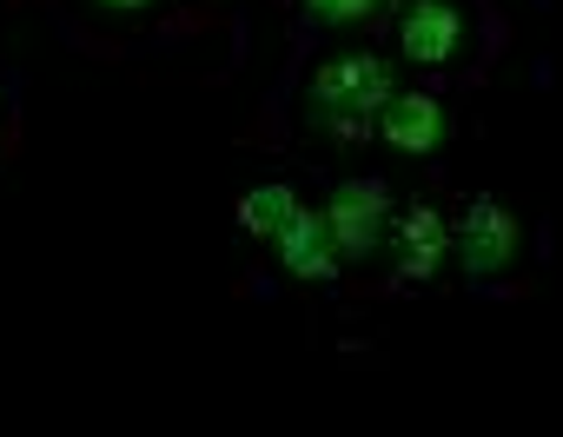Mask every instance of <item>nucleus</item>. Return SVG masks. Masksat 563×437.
Wrapping results in <instances>:
<instances>
[{"mask_svg": "<svg viewBox=\"0 0 563 437\" xmlns=\"http://www.w3.org/2000/svg\"><path fill=\"white\" fill-rule=\"evenodd\" d=\"M391 93H398V87H391V67H385L378 54H339V60H325L319 80H312V100H319V113H325L339 133H358L365 113H378Z\"/></svg>", "mask_w": 563, "mask_h": 437, "instance_id": "f257e3e1", "label": "nucleus"}, {"mask_svg": "<svg viewBox=\"0 0 563 437\" xmlns=\"http://www.w3.org/2000/svg\"><path fill=\"white\" fill-rule=\"evenodd\" d=\"M451 253L471 279H497L504 266H517V218L497 199H471L464 218L451 226Z\"/></svg>", "mask_w": 563, "mask_h": 437, "instance_id": "f03ea898", "label": "nucleus"}, {"mask_svg": "<svg viewBox=\"0 0 563 437\" xmlns=\"http://www.w3.org/2000/svg\"><path fill=\"white\" fill-rule=\"evenodd\" d=\"M325 226L339 239V259H365L385 239V186L378 179H345L325 199Z\"/></svg>", "mask_w": 563, "mask_h": 437, "instance_id": "7ed1b4c3", "label": "nucleus"}, {"mask_svg": "<svg viewBox=\"0 0 563 437\" xmlns=\"http://www.w3.org/2000/svg\"><path fill=\"white\" fill-rule=\"evenodd\" d=\"M272 246H278V259H286L292 279H339V239L325 226V212H306L299 205L286 226L272 233Z\"/></svg>", "mask_w": 563, "mask_h": 437, "instance_id": "20e7f679", "label": "nucleus"}, {"mask_svg": "<svg viewBox=\"0 0 563 437\" xmlns=\"http://www.w3.org/2000/svg\"><path fill=\"white\" fill-rule=\"evenodd\" d=\"M457 41H464V14L451 8V0H411L405 21H398V47H405V60L438 67V60L457 54Z\"/></svg>", "mask_w": 563, "mask_h": 437, "instance_id": "39448f33", "label": "nucleus"}, {"mask_svg": "<svg viewBox=\"0 0 563 437\" xmlns=\"http://www.w3.org/2000/svg\"><path fill=\"white\" fill-rule=\"evenodd\" d=\"M378 126H385V139H391L398 153H431V146L444 139V107H438L431 93H391V100L378 107Z\"/></svg>", "mask_w": 563, "mask_h": 437, "instance_id": "423d86ee", "label": "nucleus"}, {"mask_svg": "<svg viewBox=\"0 0 563 437\" xmlns=\"http://www.w3.org/2000/svg\"><path fill=\"white\" fill-rule=\"evenodd\" d=\"M444 253H451V226H444V212L411 205V212L398 218V272H405V279H431V272L444 266Z\"/></svg>", "mask_w": 563, "mask_h": 437, "instance_id": "0eeeda50", "label": "nucleus"}, {"mask_svg": "<svg viewBox=\"0 0 563 437\" xmlns=\"http://www.w3.org/2000/svg\"><path fill=\"white\" fill-rule=\"evenodd\" d=\"M292 212H299V192H292V186H252V192L239 199V226H245L252 239H272Z\"/></svg>", "mask_w": 563, "mask_h": 437, "instance_id": "6e6552de", "label": "nucleus"}, {"mask_svg": "<svg viewBox=\"0 0 563 437\" xmlns=\"http://www.w3.org/2000/svg\"><path fill=\"white\" fill-rule=\"evenodd\" d=\"M306 8L319 14V21H332V27H345V21H365L378 0H306Z\"/></svg>", "mask_w": 563, "mask_h": 437, "instance_id": "1a4fd4ad", "label": "nucleus"}, {"mask_svg": "<svg viewBox=\"0 0 563 437\" xmlns=\"http://www.w3.org/2000/svg\"><path fill=\"white\" fill-rule=\"evenodd\" d=\"M100 8H120V14H140V8H153V0H100Z\"/></svg>", "mask_w": 563, "mask_h": 437, "instance_id": "9d476101", "label": "nucleus"}]
</instances>
